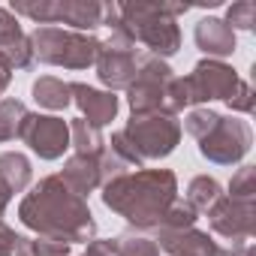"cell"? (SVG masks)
Segmentation results:
<instances>
[{
    "mask_svg": "<svg viewBox=\"0 0 256 256\" xmlns=\"http://www.w3.org/2000/svg\"><path fill=\"white\" fill-rule=\"evenodd\" d=\"M18 220L36 235L64 238L66 244H88L96 238V220L88 199L76 196L58 175H46L18 205Z\"/></svg>",
    "mask_w": 256,
    "mask_h": 256,
    "instance_id": "cell-1",
    "label": "cell"
},
{
    "mask_svg": "<svg viewBox=\"0 0 256 256\" xmlns=\"http://www.w3.org/2000/svg\"><path fill=\"white\" fill-rule=\"evenodd\" d=\"M102 205L124 217L136 232H157L169 205L178 199V178L172 169H136L102 184Z\"/></svg>",
    "mask_w": 256,
    "mask_h": 256,
    "instance_id": "cell-2",
    "label": "cell"
},
{
    "mask_svg": "<svg viewBox=\"0 0 256 256\" xmlns=\"http://www.w3.org/2000/svg\"><path fill=\"white\" fill-rule=\"evenodd\" d=\"M187 4H118L120 22L133 34L136 46H145L148 54L166 60L181 48L178 16H184Z\"/></svg>",
    "mask_w": 256,
    "mask_h": 256,
    "instance_id": "cell-3",
    "label": "cell"
},
{
    "mask_svg": "<svg viewBox=\"0 0 256 256\" xmlns=\"http://www.w3.org/2000/svg\"><path fill=\"white\" fill-rule=\"evenodd\" d=\"M34 46V60L48 64V66H64V70H88L96 64L102 40L94 34H76L64 28H36L30 34Z\"/></svg>",
    "mask_w": 256,
    "mask_h": 256,
    "instance_id": "cell-4",
    "label": "cell"
},
{
    "mask_svg": "<svg viewBox=\"0 0 256 256\" xmlns=\"http://www.w3.org/2000/svg\"><path fill=\"white\" fill-rule=\"evenodd\" d=\"M136 148V154L145 160H163L169 157L178 142H181V120L166 112H151V114H133L120 130Z\"/></svg>",
    "mask_w": 256,
    "mask_h": 256,
    "instance_id": "cell-5",
    "label": "cell"
},
{
    "mask_svg": "<svg viewBox=\"0 0 256 256\" xmlns=\"http://www.w3.org/2000/svg\"><path fill=\"white\" fill-rule=\"evenodd\" d=\"M96 78L106 84V90H126L136 78V70H139V48H136V40L133 34L126 30L124 22H118L112 28V36L100 46V54H96Z\"/></svg>",
    "mask_w": 256,
    "mask_h": 256,
    "instance_id": "cell-6",
    "label": "cell"
},
{
    "mask_svg": "<svg viewBox=\"0 0 256 256\" xmlns=\"http://www.w3.org/2000/svg\"><path fill=\"white\" fill-rule=\"evenodd\" d=\"M175 78L172 66L148 52H139V70L133 84L126 88V106L133 114H151L166 112V88Z\"/></svg>",
    "mask_w": 256,
    "mask_h": 256,
    "instance_id": "cell-7",
    "label": "cell"
},
{
    "mask_svg": "<svg viewBox=\"0 0 256 256\" xmlns=\"http://www.w3.org/2000/svg\"><path fill=\"white\" fill-rule=\"evenodd\" d=\"M253 145V130L250 124L235 118V114H220L217 124L199 139V154L208 163L217 166H235L247 157Z\"/></svg>",
    "mask_w": 256,
    "mask_h": 256,
    "instance_id": "cell-8",
    "label": "cell"
},
{
    "mask_svg": "<svg viewBox=\"0 0 256 256\" xmlns=\"http://www.w3.org/2000/svg\"><path fill=\"white\" fill-rule=\"evenodd\" d=\"M241 78L238 72L226 64V60H211L202 58L190 76H184V88H187V106H202L211 100H229L238 90Z\"/></svg>",
    "mask_w": 256,
    "mask_h": 256,
    "instance_id": "cell-9",
    "label": "cell"
},
{
    "mask_svg": "<svg viewBox=\"0 0 256 256\" xmlns=\"http://www.w3.org/2000/svg\"><path fill=\"white\" fill-rule=\"evenodd\" d=\"M208 223L220 238L232 241V247H244V244H250V238L256 232V202L232 199L223 193L208 208Z\"/></svg>",
    "mask_w": 256,
    "mask_h": 256,
    "instance_id": "cell-10",
    "label": "cell"
},
{
    "mask_svg": "<svg viewBox=\"0 0 256 256\" xmlns=\"http://www.w3.org/2000/svg\"><path fill=\"white\" fill-rule=\"evenodd\" d=\"M40 160H60L70 148V124L58 114H34L28 112L22 136H18Z\"/></svg>",
    "mask_w": 256,
    "mask_h": 256,
    "instance_id": "cell-11",
    "label": "cell"
},
{
    "mask_svg": "<svg viewBox=\"0 0 256 256\" xmlns=\"http://www.w3.org/2000/svg\"><path fill=\"white\" fill-rule=\"evenodd\" d=\"M157 247L169 256H238L244 247H223L208 232L187 229V232H157Z\"/></svg>",
    "mask_w": 256,
    "mask_h": 256,
    "instance_id": "cell-12",
    "label": "cell"
},
{
    "mask_svg": "<svg viewBox=\"0 0 256 256\" xmlns=\"http://www.w3.org/2000/svg\"><path fill=\"white\" fill-rule=\"evenodd\" d=\"M70 94H72V102L78 106L82 118L94 126H102L112 124L118 118V108H120V100L112 94V90H102V88H90V84H82V82H70Z\"/></svg>",
    "mask_w": 256,
    "mask_h": 256,
    "instance_id": "cell-13",
    "label": "cell"
},
{
    "mask_svg": "<svg viewBox=\"0 0 256 256\" xmlns=\"http://www.w3.org/2000/svg\"><path fill=\"white\" fill-rule=\"evenodd\" d=\"M193 40H196V48L205 52L211 60H223V58H229V54L238 48L235 30H232L223 18H214V16H208V18H202V22L196 24Z\"/></svg>",
    "mask_w": 256,
    "mask_h": 256,
    "instance_id": "cell-14",
    "label": "cell"
},
{
    "mask_svg": "<svg viewBox=\"0 0 256 256\" xmlns=\"http://www.w3.org/2000/svg\"><path fill=\"white\" fill-rule=\"evenodd\" d=\"M106 4L96 0H54V24H70L76 34H94L102 28Z\"/></svg>",
    "mask_w": 256,
    "mask_h": 256,
    "instance_id": "cell-15",
    "label": "cell"
},
{
    "mask_svg": "<svg viewBox=\"0 0 256 256\" xmlns=\"http://www.w3.org/2000/svg\"><path fill=\"white\" fill-rule=\"evenodd\" d=\"M76 196H88L100 187V160L96 157H82V154H72L64 160V169L58 175Z\"/></svg>",
    "mask_w": 256,
    "mask_h": 256,
    "instance_id": "cell-16",
    "label": "cell"
},
{
    "mask_svg": "<svg viewBox=\"0 0 256 256\" xmlns=\"http://www.w3.org/2000/svg\"><path fill=\"white\" fill-rule=\"evenodd\" d=\"M34 100L48 108V112H64L70 102H72V94H70V82L58 78V76H40L30 88Z\"/></svg>",
    "mask_w": 256,
    "mask_h": 256,
    "instance_id": "cell-17",
    "label": "cell"
},
{
    "mask_svg": "<svg viewBox=\"0 0 256 256\" xmlns=\"http://www.w3.org/2000/svg\"><path fill=\"white\" fill-rule=\"evenodd\" d=\"M30 178H34V166L24 154L18 151L0 154V181L10 187V193H24L30 187Z\"/></svg>",
    "mask_w": 256,
    "mask_h": 256,
    "instance_id": "cell-18",
    "label": "cell"
},
{
    "mask_svg": "<svg viewBox=\"0 0 256 256\" xmlns=\"http://www.w3.org/2000/svg\"><path fill=\"white\" fill-rule=\"evenodd\" d=\"M70 148H76V154L82 157H100L106 151V136L100 126L88 124L84 118L70 120Z\"/></svg>",
    "mask_w": 256,
    "mask_h": 256,
    "instance_id": "cell-19",
    "label": "cell"
},
{
    "mask_svg": "<svg viewBox=\"0 0 256 256\" xmlns=\"http://www.w3.org/2000/svg\"><path fill=\"white\" fill-rule=\"evenodd\" d=\"M220 196H223V187H220L217 178H211V175H196V178L187 184L184 202H187L196 214H208V208H211Z\"/></svg>",
    "mask_w": 256,
    "mask_h": 256,
    "instance_id": "cell-20",
    "label": "cell"
},
{
    "mask_svg": "<svg viewBox=\"0 0 256 256\" xmlns=\"http://www.w3.org/2000/svg\"><path fill=\"white\" fill-rule=\"evenodd\" d=\"M28 106L22 100H0V145L22 136Z\"/></svg>",
    "mask_w": 256,
    "mask_h": 256,
    "instance_id": "cell-21",
    "label": "cell"
},
{
    "mask_svg": "<svg viewBox=\"0 0 256 256\" xmlns=\"http://www.w3.org/2000/svg\"><path fill=\"white\" fill-rule=\"evenodd\" d=\"M0 54H4L6 60H10V66H12V72L16 70H30L36 60H34V46H30V36L22 30V34H12L10 40H4L0 42Z\"/></svg>",
    "mask_w": 256,
    "mask_h": 256,
    "instance_id": "cell-22",
    "label": "cell"
},
{
    "mask_svg": "<svg viewBox=\"0 0 256 256\" xmlns=\"http://www.w3.org/2000/svg\"><path fill=\"white\" fill-rule=\"evenodd\" d=\"M196 220H199V214L184 199H175L169 205V211H166V217H163L157 232H187V229H196Z\"/></svg>",
    "mask_w": 256,
    "mask_h": 256,
    "instance_id": "cell-23",
    "label": "cell"
},
{
    "mask_svg": "<svg viewBox=\"0 0 256 256\" xmlns=\"http://www.w3.org/2000/svg\"><path fill=\"white\" fill-rule=\"evenodd\" d=\"M118 256H160V247L154 238L142 232H130L118 238Z\"/></svg>",
    "mask_w": 256,
    "mask_h": 256,
    "instance_id": "cell-24",
    "label": "cell"
},
{
    "mask_svg": "<svg viewBox=\"0 0 256 256\" xmlns=\"http://www.w3.org/2000/svg\"><path fill=\"white\" fill-rule=\"evenodd\" d=\"M226 196L244 199V202H256V166H241V169L232 175Z\"/></svg>",
    "mask_w": 256,
    "mask_h": 256,
    "instance_id": "cell-25",
    "label": "cell"
},
{
    "mask_svg": "<svg viewBox=\"0 0 256 256\" xmlns=\"http://www.w3.org/2000/svg\"><path fill=\"white\" fill-rule=\"evenodd\" d=\"M232 30H253L256 28V6L250 0H238L226 10V18H223Z\"/></svg>",
    "mask_w": 256,
    "mask_h": 256,
    "instance_id": "cell-26",
    "label": "cell"
},
{
    "mask_svg": "<svg viewBox=\"0 0 256 256\" xmlns=\"http://www.w3.org/2000/svg\"><path fill=\"white\" fill-rule=\"evenodd\" d=\"M217 118H220V114H217V112H211V108H193V112L184 118V130L199 142V139L211 130V126L217 124Z\"/></svg>",
    "mask_w": 256,
    "mask_h": 256,
    "instance_id": "cell-27",
    "label": "cell"
},
{
    "mask_svg": "<svg viewBox=\"0 0 256 256\" xmlns=\"http://www.w3.org/2000/svg\"><path fill=\"white\" fill-rule=\"evenodd\" d=\"M96 160H100V187H102V184H108V181H114V178H120V175H126V172H136V169L126 166L118 154H112L108 148H106Z\"/></svg>",
    "mask_w": 256,
    "mask_h": 256,
    "instance_id": "cell-28",
    "label": "cell"
},
{
    "mask_svg": "<svg viewBox=\"0 0 256 256\" xmlns=\"http://www.w3.org/2000/svg\"><path fill=\"white\" fill-rule=\"evenodd\" d=\"M106 148H108L112 154H118L126 166H130V169H145V166H142V157L136 154V148L126 142V136H124L120 130H118V133H112V139L106 142Z\"/></svg>",
    "mask_w": 256,
    "mask_h": 256,
    "instance_id": "cell-29",
    "label": "cell"
},
{
    "mask_svg": "<svg viewBox=\"0 0 256 256\" xmlns=\"http://www.w3.org/2000/svg\"><path fill=\"white\" fill-rule=\"evenodd\" d=\"M226 106H229V112H235V114H250V112H253V106H256V94H253V84L241 78L238 90H235V94L226 100Z\"/></svg>",
    "mask_w": 256,
    "mask_h": 256,
    "instance_id": "cell-30",
    "label": "cell"
},
{
    "mask_svg": "<svg viewBox=\"0 0 256 256\" xmlns=\"http://www.w3.org/2000/svg\"><path fill=\"white\" fill-rule=\"evenodd\" d=\"M72 244H66L64 238H52V235H36L34 238V256H70Z\"/></svg>",
    "mask_w": 256,
    "mask_h": 256,
    "instance_id": "cell-31",
    "label": "cell"
},
{
    "mask_svg": "<svg viewBox=\"0 0 256 256\" xmlns=\"http://www.w3.org/2000/svg\"><path fill=\"white\" fill-rule=\"evenodd\" d=\"M184 106H187V88H184V78L175 76L166 88V114H178L184 112Z\"/></svg>",
    "mask_w": 256,
    "mask_h": 256,
    "instance_id": "cell-32",
    "label": "cell"
},
{
    "mask_svg": "<svg viewBox=\"0 0 256 256\" xmlns=\"http://www.w3.org/2000/svg\"><path fill=\"white\" fill-rule=\"evenodd\" d=\"M84 256H118V238H94Z\"/></svg>",
    "mask_w": 256,
    "mask_h": 256,
    "instance_id": "cell-33",
    "label": "cell"
},
{
    "mask_svg": "<svg viewBox=\"0 0 256 256\" xmlns=\"http://www.w3.org/2000/svg\"><path fill=\"white\" fill-rule=\"evenodd\" d=\"M12 34H22V24H18V18L10 12V6H0V42L10 40Z\"/></svg>",
    "mask_w": 256,
    "mask_h": 256,
    "instance_id": "cell-34",
    "label": "cell"
},
{
    "mask_svg": "<svg viewBox=\"0 0 256 256\" xmlns=\"http://www.w3.org/2000/svg\"><path fill=\"white\" fill-rule=\"evenodd\" d=\"M16 238H18V232H12L4 220H0V256H10V253H12Z\"/></svg>",
    "mask_w": 256,
    "mask_h": 256,
    "instance_id": "cell-35",
    "label": "cell"
},
{
    "mask_svg": "<svg viewBox=\"0 0 256 256\" xmlns=\"http://www.w3.org/2000/svg\"><path fill=\"white\" fill-rule=\"evenodd\" d=\"M10 256H34V238L18 235V238H16V247H12Z\"/></svg>",
    "mask_w": 256,
    "mask_h": 256,
    "instance_id": "cell-36",
    "label": "cell"
},
{
    "mask_svg": "<svg viewBox=\"0 0 256 256\" xmlns=\"http://www.w3.org/2000/svg\"><path fill=\"white\" fill-rule=\"evenodd\" d=\"M10 82H12V66H10V60L4 54H0V90H6Z\"/></svg>",
    "mask_w": 256,
    "mask_h": 256,
    "instance_id": "cell-37",
    "label": "cell"
},
{
    "mask_svg": "<svg viewBox=\"0 0 256 256\" xmlns=\"http://www.w3.org/2000/svg\"><path fill=\"white\" fill-rule=\"evenodd\" d=\"M10 199H12V193H10V187L0 181V214H4L6 208H10Z\"/></svg>",
    "mask_w": 256,
    "mask_h": 256,
    "instance_id": "cell-38",
    "label": "cell"
},
{
    "mask_svg": "<svg viewBox=\"0 0 256 256\" xmlns=\"http://www.w3.org/2000/svg\"><path fill=\"white\" fill-rule=\"evenodd\" d=\"M0 96H4V90H0Z\"/></svg>",
    "mask_w": 256,
    "mask_h": 256,
    "instance_id": "cell-39",
    "label": "cell"
}]
</instances>
